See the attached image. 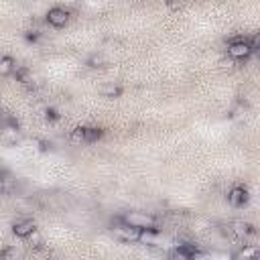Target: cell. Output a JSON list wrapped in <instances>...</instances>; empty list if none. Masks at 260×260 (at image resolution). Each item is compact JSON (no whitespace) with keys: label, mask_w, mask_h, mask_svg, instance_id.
Masks as SVG:
<instances>
[{"label":"cell","mask_w":260,"mask_h":260,"mask_svg":"<svg viewBox=\"0 0 260 260\" xmlns=\"http://www.w3.org/2000/svg\"><path fill=\"white\" fill-rule=\"evenodd\" d=\"M2 138L8 140V142H16V140L20 138V132H18L16 126H6V128L2 130Z\"/></svg>","instance_id":"obj_14"},{"label":"cell","mask_w":260,"mask_h":260,"mask_svg":"<svg viewBox=\"0 0 260 260\" xmlns=\"http://www.w3.org/2000/svg\"><path fill=\"white\" fill-rule=\"evenodd\" d=\"M22 258H24V254L16 246H8L0 252V260H22Z\"/></svg>","instance_id":"obj_12"},{"label":"cell","mask_w":260,"mask_h":260,"mask_svg":"<svg viewBox=\"0 0 260 260\" xmlns=\"http://www.w3.org/2000/svg\"><path fill=\"white\" fill-rule=\"evenodd\" d=\"M114 236L118 238V240H122V242H126V244H132V242H140V230H136V228H130V225H126V223H116L114 228Z\"/></svg>","instance_id":"obj_5"},{"label":"cell","mask_w":260,"mask_h":260,"mask_svg":"<svg viewBox=\"0 0 260 260\" xmlns=\"http://www.w3.org/2000/svg\"><path fill=\"white\" fill-rule=\"evenodd\" d=\"M45 114H47V118H49V120H57V118H59V116H57V112H55L53 108H49Z\"/></svg>","instance_id":"obj_19"},{"label":"cell","mask_w":260,"mask_h":260,"mask_svg":"<svg viewBox=\"0 0 260 260\" xmlns=\"http://www.w3.org/2000/svg\"><path fill=\"white\" fill-rule=\"evenodd\" d=\"M120 221L130 225V228H136L140 232L142 230H158L156 228V217L146 213V211H126V213H122Z\"/></svg>","instance_id":"obj_2"},{"label":"cell","mask_w":260,"mask_h":260,"mask_svg":"<svg viewBox=\"0 0 260 260\" xmlns=\"http://www.w3.org/2000/svg\"><path fill=\"white\" fill-rule=\"evenodd\" d=\"M69 140H71V144H77V146L85 144V142H83V126H79V128L71 130V134H69Z\"/></svg>","instance_id":"obj_16"},{"label":"cell","mask_w":260,"mask_h":260,"mask_svg":"<svg viewBox=\"0 0 260 260\" xmlns=\"http://www.w3.org/2000/svg\"><path fill=\"white\" fill-rule=\"evenodd\" d=\"M100 93L104 98H118L122 93V85L118 81H106L102 87H100Z\"/></svg>","instance_id":"obj_10"},{"label":"cell","mask_w":260,"mask_h":260,"mask_svg":"<svg viewBox=\"0 0 260 260\" xmlns=\"http://www.w3.org/2000/svg\"><path fill=\"white\" fill-rule=\"evenodd\" d=\"M256 49H258L256 37L254 39H234L228 45V55L234 61H246L256 53Z\"/></svg>","instance_id":"obj_1"},{"label":"cell","mask_w":260,"mask_h":260,"mask_svg":"<svg viewBox=\"0 0 260 260\" xmlns=\"http://www.w3.org/2000/svg\"><path fill=\"white\" fill-rule=\"evenodd\" d=\"M169 260H189V254H185L183 250H179L177 246L169 252Z\"/></svg>","instance_id":"obj_17"},{"label":"cell","mask_w":260,"mask_h":260,"mask_svg":"<svg viewBox=\"0 0 260 260\" xmlns=\"http://www.w3.org/2000/svg\"><path fill=\"white\" fill-rule=\"evenodd\" d=\"M228 230L232 232V236H234L236 240H242L244 244H254L256 232H254L252 223H248V221H244V219H234Z\"/></svg>","instance_id":"obj_3"},{"label":"cell","mask_w":260,"mask_h":260,"mask_svg":"<svg viewBox=\"0 0 260 260\" xmlns=\"http://www.w3.org/2000/svg\"><path fill=\"white\" fill-rule=\"evenodd\" d=\"M12 232L16 238H28L32 232H37V223L30 217H20L12 223Z\"/></svg>","instance_id":"obj_7"},{"label":"cell","mask_w":260,"mask_h":260,"mask_svg":"<svg viewBox=\"0 0 260 260\" xmlns=\"http://www.w3.org/2000/svg\"><path fill=\"white\" fill-rule=\"evenodd\" d=\"M102 138V128L98 126H83V142L85 144H93Z\"/></svg>","instance_id":"obj_11"},{"label":"cell","mask_w":260,"mask_h":260,"mask_svg":"<svg viewBox=\"0 0 260 260\" xmlns=\"http://www.w3.org/2000/svg\"><path fill=\"white\" fill-rule=\"evenodd\" d=\"M87 65H89L91 69H100V67H104V65H106V59H104V55H102V53H93V55H89Z\"/></svg>","instance_id":"obj_15"},{"label":"cell","mask_w":260,"mask_h":260,"mask_svg":"<svg viewBox=\"0 0 260 260\" xmlns=\"http://www.w3.org/2000/svg\"><path fill=\"white\" fill-rule=\"evenodd\" d=\"M45 20H47L51 26L61 28V26H65V24L69 22V10L63 8V6H53V8H49Z\"/></svg>","instance_id":"obj_4"},{"label":"cell","mask_w":260,"mask_h":260,"mask_svg":"<svg viewBox=\"0 0 260 260\" xmlns=\"http://www.w3.org/2000/svg\"><path fill=\"white\" fill-rule=\"evenodd\" d=\"M232 256L236 260H256L258 258V246L256 244H242V248Z\"/></svg>","instance_id":"obj_9"},{"label":"cell","mask_w":260,"mask_h":260,"mask_svg":"<svg viewBox=\"0 0 260 260\" xmlns=\"http://www.w3.org/2000/svg\"><path fill=\"white\" fill-rule=\"evenodd\" d=\"M14 69H16V61L12 57H8V55L0 57V75H12Z\"/></svg>","instance_id":"obj_13"},{"label":"cell","mask_w":260,"mask_h":260,"mask_svg":"<svg viewBox=\"0 0 260 260\" xmlns=\"http://www.w3.org/2000/svg\"><path fill=\"white\" fill-rule=\"evenodd\" d=\"M28 244H30V248H41V246H43L41 234H39V232H32V234L28 236Z\"/></svg>","instance_id":"obj_18"},{"label":"cell","mask_w":260,"mask_h":260,"mask_svg":"<svg viewBox=\"0 0 260 260\" xmlns=\"http://www.w3.org/2000/svg\"><path fill=\"white\" fill-rule=\"evenodd\" d=\"M189 260H234V256L230 252H219V250H201L197 248Z\"/></svg>","instance_id":"obj_6"},{"label":"cell","mask_w":260,"mask_h":260,"mask_svg":"<svg viewBox=\"0 0 260 260\" xmlns=\"http://www.w3.org/2000/svg\"><path fill=\"white\" fill-rule=\"evenodd\" d=\"M248 189L246 187H242V185H236V187H232L230 189V193H228V203L232 205V207H244L246 203H248Z\"/></svg>","instance_id":"obj_8"}]
</instances>
